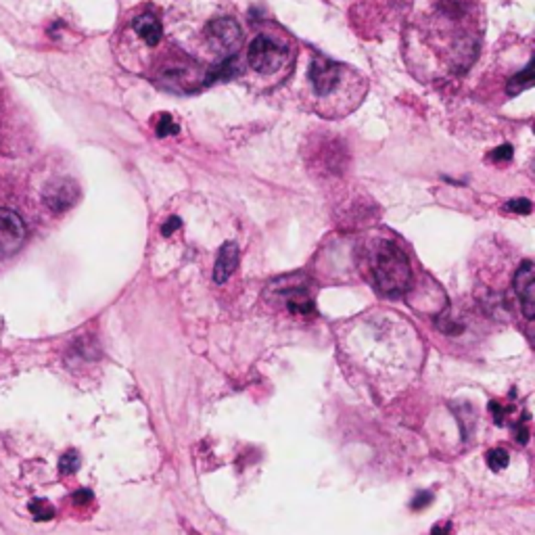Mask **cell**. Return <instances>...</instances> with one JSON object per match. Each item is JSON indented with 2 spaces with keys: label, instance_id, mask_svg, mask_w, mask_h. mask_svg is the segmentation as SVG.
I'll use <instances>...</instances> for the list:
<instances>
[{
  "label": "cell",
  "instance_id": "1",
  "mask_svg": "<svg viewBox=\"0 0 535 535\" xmlns=\"http://www.w3.org/2000/svg\"><path fill=\"white\" fill-rule=\"evenodd\" d=\"M481 42L479 0H410L404 55L418 80L433 84L463 75L477 61Z\"/></svg>",
  "mask_w": 535,
  "mask_h": 535
},
{
  "label": "cell",
  "instance_id": "2",
  "mask_svg": "<svg viewBox=\"0 0 535 535\" xmlns=\"http://www.w3.org/2000/svg\"><path fill=\"white\" fill-rule=\"evenodd\" d=\"M368 82L364 75L345 63L329 57H314L308 67V97L314 111L327 119H339L351 113L364 99Z\"/></svg>",
  "mask_w": 535,
  "mask_h": 535
},
{
  "label": "cell",
  "instance_id": "3",
  "mask_svg": "<svg viewBox=\"0 0 535 535\" xmlns=\"http://www.w3.org/2000/svg\"><path fill=\"white\" fill-rule=\"evenodd\" d=\"M295 42L280 30L260 32L247 48V67L264 84H278L295 65Z\"/></svg>",
  "mask_w": 535,
  "mask_h": 535
},
{
  "label": "cell",
  "instance_id": "4",
  "mask_svg": "<svg viewBox=\"0 0 535 535\" xmlns=\"http://www.w3.org/2000/svg\"><path fill=\"white\" fill-rule=\"evenodd\" d=\"M368 268L374 289L380 295L398 297L412 284V268L406 253L393 241H376L368 249Z\"/></svg>",
  "mask_w": 535,
  "mask_h": 535
},
{
  "label": "cell",
  "instance_id": "5",
  "mask_svg": "<svg viewBox=\"0 0 535 535\" xmlns=\"http://www.w3.org/2000/svg\"><path fill=\"white\" fill-rule=\"evenodd\" d=\"M404 13V0H356L351 19L364 36L389 32Z\"/></svg>",
  "mask_w": 535,
  "mask_h": 535
},
{
  "label": "cell",
  "instance_id": "6",
  "mask_svg": "<svg viewBox=\"0 0 535 535\" xmlns=\"http://www.w3.org/2000/svg\"><path fill=\"white\" fill-rule=\"evenodd\" d=\"M203 44L209 57L220 63L237 57V50L243 44L241 26L233 17H217L209 21L203 30Z\"/></svg>",
  "mask_w": 535,
  "mask_h": 535
},
{
  "label": "cell",
  "instance_id": "7",
  "mask_svg": "<svg viewBox=\"0 0 535 535\" xmlns=\"http://www.w3.org/2000/svg\"><path fill=\"white\" fill-rule=\"evenodd\" d=\"M26 241V224L13 209L0 207V257H9L21 249Z\"/></svg>",
  "mask_w": 535,
  "mask_h": 535
},
{
  "label": "cell",
  "instance_id": "8",
  "mask_svg": "<svg viewBox=\"0 0 535 535\" xmlns=\"http://www.w3.org/2000/svg\"><path fill=\"white\" fill-rule=\"evenodd\" d=\"M78 199H80V186L71 178H57V180L48 182L42 191L44 205L55 213L67 211L69 207L75 205Z\"/></svg>",
  "mask_w": 535,
  "mask_h": 535
},
{
  "label": "cell",
  "instance_id": "9",
  "mask_svg": "<svg viewBox=\"0 0 535 535\" xmlns=\"http://www.w3.org/2000/svg\"><path fill=\"white\" fill-rule=\"evenodd\" d=\"M128 34H132L138 44H142L144 48L150 50V48H157L162 44V40L166 36V30H164L162 19L155 13L144 11V13H138L132 19Z\"/></svg>",
  "mask_w": 535,
  "mask_h": 535
},
{
  "label": "cell",
  "instance_id": "10",
  "mask_svg": "<svg viewBox=\"0 0 535 535\" xmlns=\"http://www.w3.org/2000/svg\"><path fill=\"white\" fill-rule=\"evenodd\" d=\"M514 291L518 295L521 308L527 320L535 316V266L531 260L523 262L514 276Z\"/></svg>",
  "mask_w": 535,
  "mask_h": 535
},
{
  "label": "cell",
  "instance_id": "11",
  "mask_svg": "<svg viewBox=\"0 0 535 535\" xmlns=\"http://www.w3.org/2000/svg\"><path fill=\"white\" fill-rule=\"evenodd\" d=\"M239 266V245L235 241H226L215 257V266H213V282L224 284L231 274L237 270Z\"/></svg>",
  "mask_w": 535,
  "mask_h": 535
},
{
  "label": "cell",
  "instance_id": "12",
  "mask_svg": "<svg viewBox=\"0 0 535 535\" xmlns=\"http://www.w3.org/2000/svg\"><path fill=\"white\" fill-rule=\"evenodd\" d=\"M510 463V456L504 447H494L487 451V467L494 471V473H500L502 469H506Z\"/></svg>",
  "mask_w": 535,
  "mask_h": 535
},
{
  "label": "cell",
  "instance_id": "13",
  "mask_svg": "<svg viewBox=\"0 0 535 535\" xmlns=\"http://www.w3.org/2000/svg\"><path fill=\"white\" fill-rule=\"evenodd\" d=\"M78 469H80V456H78V451L69 449L67 454L61 456V460H59V473H61V475H73Z\"/></svg>",
  "mask_w": 535,
  "mask_h": 535
},
{
  "label": "cell",
  "instance_id": "14",
  "mask_svg": "<svg viewBox=\"0 0 535 535\" xmlns=\"http://www.w3.org/2000/svg\"><path fill=\"white\" fill-rule=\"evenodd\" d=\"M529 84H531V65H527V67L516 75V78L510 80V84H508V95H518L521 90L529 88Z\"/></svg>",
  "mask_w": 535,
  "mask_h": 535
},
{
  "label": "cell",
  "instance_id": "15",
  "mask_svg": "<svg viewBox=\"0 0 535 535\" xmlns=\"http://www.w3.org/2000/svg\"><path fill=\"white\" fill-rule=\"evenodd\" d=\"M155 132H157V136H172V134H178V132H180V128H178V124L174 121V117H172V115L162 113V115L157 117Z\"/></svg>",
  "mask_w": 535,
  "mask_h": 535
},
{
  "label": "cell",
  "instance_id": "16",
  "mask_svg": "<svg viewBox=\"0 0 535 535\" xmlns=\"http://www.w3.org/2000/svg\"><path fill=\"white\" fill-rule=\"evenodd\" d=\"M30 510H32V514H34L36 521H48V518L55 516V508H52L46 500H34V502L30 504Z\"/></svg>",
  "mask_w": 535,
  "mask_h": 535
},
{
  "label": "cell",
  "instance_id": "17",
  "mask_svg": "<svg viewBox=\"0 0 535 535\" xmlns=\"http://www.w3.org/2000/svg\"><path fill=\"white\" fill-rule=\"evenodd\" d=\"M437 329H439V331H443V333H447V335H460V333L465 331V327H463L460 322H456V320H445L441 314L437 316Z\"/></svg>",
  "mask_w": 535,
  "mask_h": 535
},
{
  "label": "cell",
  "instance_id": "18",
  "mask_svg": "<svg viewBox=\"0 0 535 535\" xmlns=\"http://www.w3.org/2000/svg\"><path fill=\"white\" fill-rule=\"evenodd\" d=\"M506 209H508V211H512V213L527 215V213H531L533 205H531V201H529V199H512V201H508V203H506Z\"/></svg>",
  "mask_w": 535,
  "mask_h": 535
},
{
  "label": "cell",
  "instance_id": "19",
  "mask_svg": "<svg viewBox=\"0 0 535 535\" xmlns=\"http://www.w3.org/2000/svg\"><path fill=\"white\" fill-rule=\"evenodd\" d=\"M431 502H433V494H429V492H420V494H416V496L412 498L410 506H412V510H422V508H427Z\"/></svg>",
  "mask_w": 535,
  "mask_h": 535
},
{
  "label": "cell",
  "instance_id": "20",
  "mask_svg": "<svg viewBox=\"0 0 535 535\" xmlns=\"http://www.w3.org/2000/svg\"><path fill=\"white\" fill-rule=\"evenodd\" d=\"M180 226H182V220H180L178 215H172V217H168V222L162 226V235H164V237H172Z\"/></svg>",
  "mask_w": 535,
  "mask_h": 535
},
{
  "label": "cell",
  "instance_id": "21",
  "mask_svg": "<svg viewBox=\"0 0 535 535\" xmlns=\"http://www.w3.org/2000/svg\"><path fill=\"white\" fill-rule=\"evenodd\" d=\"M492 157H494L496 162H510V159H512V146H510V144L498 146V148L492 153Z\"/></svg>",
  "mask_w": 535,
  "mask_h": 535
},
{
  "label": "cell",
  "instance_id": "22",
  "mask_svg": "<svg viewBox=\"0 0 535 535\" xmlns=\"http://www.w3.org/2000/svg\"><path fill=\"white\" fill-rule=\"evenodd\" d=\"M90 500H93V492H90V489H80V492L73 494V502L78 504V506H84V504H88Z\"/></svg>",
  "mask_w": 535,
  "mask_h": 535
},
{
  "label": "cell",
  "instance_id": "23",
  "mask_svg": "<svg viewBox=\"0 0 535 535\" xmlns=\"http://www.w3.org/2000/svg\"><path fill=\"white\" fill-rule=\"evenodd\" d=\"M489 412H492L496 425H502V422H504V408H502L498 402H492V404H489Z\"/></svg>",
  "mask_w": 535,
  "mask_h": 535
},
{
  "label": "cell",
  "instance_id": "24",
  "mask_svg": "<svg viewBox=\"0 0 535 535\" xmlns=\"http://www.w3.org/2000/svg\"><path fill=\"white\" fill-rule=\"evenodd\" d=\"M431 535H454V531L449 523H439L431 529Z\"/></svg>",
  "mask_w": 535,
  "mask_h": 535
},
{
  "label": "cell",
  "instance_id": "25",
  "mask_svg": "<svg viewBox=\"0 0 535 535\" xmlns=\"http://www.w3.org/2000/svg\"><path fill=\"white\" fill-rule=\"evenodd\" d=\"M516 439H518L521 443H527V439H529L527 427H518V431H516Z\"/></svg>",
  "mask_w": 535,
  "mask_h": 535
}]
</instances>
